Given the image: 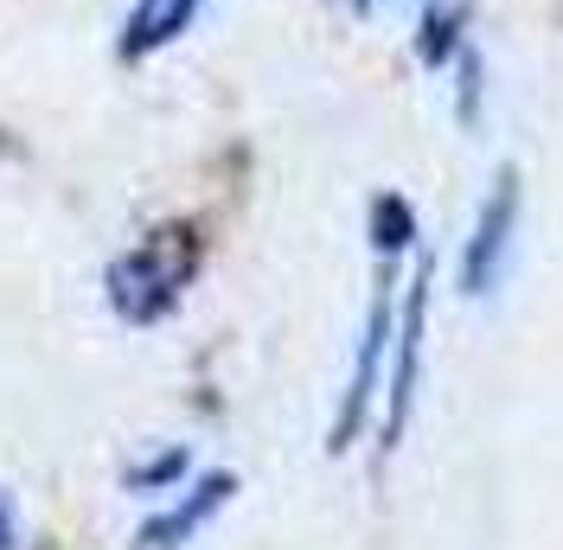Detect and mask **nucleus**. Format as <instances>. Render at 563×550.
Listing matches in <instances>:
<instances>
[{"label": "nucleus", "mask_w": 563, "mask_h": 550, "mask_svg": "<svg viewBox=\"0 0 563 550\" xmlns=\"http://www.w3.org/2000/svg\"><path fill=\"white\" fill-rule=\"evenodd\" d=\"M192 263H199V250L179 238V231L141 243L135 256H129V263H115V275H109L115 308L129 314V320H154V314H167V308H174V295L186 288Z\"/></svg>", "instance_id": "1"}, {"label": "nucleus", "mask_w": 563, "mask_h": 550, "mask_svg": "<svg viewBox=\"0 0 563 550\" xmlns=\"http://www.w3.org/2000/svg\"><path fill=\"white\" fill-rule=\"evenodd\" d=\"M519 173H499L487 193V206L474 218V238L461 250V288L467 295H493L499 288V275L512 263V238H519Z\"/></svg>", "instance_id": "2"}, {"label": "nucleus", "mask_w": 563, "mask_h": 550, "mask_svg": "<svg viewBox=\"0 0 563 550\" xmlns=\"http://www.w3.org/2000/svg\"><path fill=\"white\" fill-rule=\"evenodd\" d=\"M231 493H238V481H231V474H206V481L192 486L186 499H174L161 518H147V525H141L135 550H179V544H192L211 518L231 506Z\"/></svg>", "instance_id": "3"}, {"label": "nucleus", "mask_w": 563, "mask_h": 550, "mask_svg": "<svg viewBox=\"0 0 563 550\" xmlns=\"http://www.w3.org/2000/svg\"><path fill=\"white\" fill-rule=\"evenodd\" d=\"M422 308H429V282L417 275V288H410V301H404V327H397V372H390L385 448H397L404 422H410V397H417V352H422Z\"/></svg>", "instance_id": "4"}, {"label": "nucleus", "mask_w": 563, "mask_h": 550, "mask_svg": "<svg viewBox=\"0 0 563 550\" xmlns=\"http://www.w3.org/2000/svg\"><path fill=\"white\" fill-rule=\"evenodd\" d=\"M0 550H20V531H13V499L0 493Z\"/></svg>", "instance_id": "5"}]
</instances>
